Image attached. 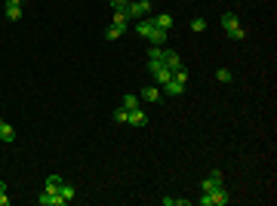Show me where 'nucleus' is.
Segmentation results:
<instances>
[{"mask_svg":"<svg viewBox=\"0 0 277 206\" xmlns=\"http://www.w3.org/2000/svg\"><path fill=\"white\" fill-rule=\"evenodd\" d=\"M126 16H130V22H138V19H145V16H151V0H130L123 9Z\"/></svg>","mask_w":277,"mask_h":206,"instance_id":"obj_1","label":"nucleus"},{"mask_svg":"<svg viewBox=\"0 0 277 206\" xmlns=\"http://www.w3.org/2000/svg\"><path fill=\"white\" fill-rule=\"evenodd\" d=\"M34 200H37L40 206H65V200H62V194H59V191H46V188H43Z\"/></svg>","mask_w":277,"mask_h":206,"instance_id":"obj_2","label":"nucleus"},{"mask_svg":"<svg viewBox=\"0 0 277 206\" xmlns=\"http://www.w3.org/2000/svg\"><path fill=\"white\" fill-rule=\"evenodd\" d=\"M138 99L148 102V105H157V102H164V89H160L157 83H151V86H145L142 93H138Z\"/></svg>","mask_w":277,"mask_h":206,"instance_id":"obj_3","label":"nucleus"},{"mask_svg":"<svg viewBox=\"0 0 277 206\" xmlns=\"http://www.w3.org/2000/svg\"><path fill=\"white\" fill-rule=\"evenodd\" d=\"M222 169H210V176L203 179V185H200V191L203 194H210V191H216V188H222Z\"/></svg>","mask_w":277,"mask_h":206,"instance_id":"obj_4","label":"nucleus"},{"mask_svg":"<svg viewBox=\"0 0 277 206\" xmlns=\"http://www.w3.org/2000/svg\"><path fill=\"white\" fill-rule=\"evenodd\" d=\"M185 86H188V83H182V80H176V77H172V80H166V83L160 86V89H164V96L176 99V96H185Z\"/></svg>","mask_w":277,"mask_h":206,"instance_id":"obj_5","label":"nucleus"},{"mask_svg":"<svg viewBox=\"0 0 277 206\" xmlns=\"http://www.w3.org/2000/svg\"><path fill=\"white\" fill-rule=\"evenodd\" d=\"M210 203H213V206H228V203H231L225 185H222V188H216V191H210Z\"/></svg>","mask_w":277,"mask_h":206,"instance_id":"obj_6","label":"nucleus"},{"mask_svg":"<svg viewBox=\"0 0 277 206\" xmlns=\"http://www.w3.org/2000/svg\"><path fill=\"white\" fill-rule=\"evenodd\" d=\"M151 31H154L151 16H145V19H138V22H136V34H138V37H145V40H148V34H151Z\"/></svg>","mask_w":277,"mask_h":206,"instance_id":"obj_7","label":"nucleus"},{"mask_svg":"<svg viewBox=\"0 0 277 206\" xmlns=\"http://www.w3.org/2000/svg\"><path fill=\"white\" fill-rule=\"evenodd\" d=\"M164 65L169 68V71H179V68H182L179 52H176V50H166V52H164Z\"/></svg>","mask_w":277,"mask_h":206,"instance_id":"obj_8","label":"nucleus"},{"mask_svg":"<svg viewBox=\"0 0 277 206\" xmlns=\"http://www.w3.org/2000/svg\"><path fill=\"white\" fill-rule=\"evenodd\" d=\"M166 37H169V31L154 28L151 34H148V43H151V47H166Z\"/></svg>","mask_w":277,"mask_h":206,"instance_id":"obj_9","label":"nucleus"},{"mask_svg":"<svg viewBox=\"0 0 277 206\" xmlns=\"http://www.w3.org/2000/svg\"><path fill=\"white\" fill-rule=\"evenodd\" d=\"M151 22H154V28H160V31L172 28V16L169 13H157V16H151Z\"/></svg>","mask_w":277,"mask_h":206,"instance_id":"obj_10","label":"nucleus"},{"mask_svg":"<svg viewBox=\"0 0 277 206\" xmlns=\"http://www.w3.org/2000/svg\"><path fill=\"white\" fill-rule=\"evenodd\" d=\"M0 142H6V145H13V142H16V129L9 127L6 120H0Z\"/></svg>","mask_w":277,"mask_h":206,"instance_id":"obj_11","label":"nucleus"},{"mask_svg":"<svg viewBox=\"0 0 277 206\" xmlns=\"http://www.w3.org/2000/svg\"><path fill=\"white\" fill-rule=\"evenodd\" d=\"M145 123H148V117H145V111H142V108L130 111V120H126V127H145Z\"/></svg>","mask_w":277,"mask_h":206,"instance_id":"obj_12","label":"nucleus"},{"mask_svg":"<svg viewBox=\"0 0 277 206\" xmlns=\"http://www.w3.org/2000/svg\"><path fill=\"white\" fill-rule=\"evenodd\" d=\"M222 28H225V34H231L234 28H240V19L234 13H222Z\"/></svg>","mask_w":277,"mask_h":206,"instance_id":"obj_13","label":"nucleus"},{"mask_svg":"<svg viewBox=\"0 0 277 206\" xmlns=\"http://www.w3.org/2000/svg\"><path fill=\"white\" fill-rule=\"evenodd\" d=\"M59 194H62V200H65V203H71V200H74V185H71V181H62Z\"/></svg>","mask_w":277,"mask_h":206,"instance_id":"obj_14","label":"nucleus"},{"mask_svg":"<svg viewBox=\"0 0 277 206\" xmlns=\"http://www.w3.org/2000/svg\"><path fill=\"white\" fill-rule=\"evenodd\" d=\"M114 25H117V28H123V31H126V25H130V16H126V13H123V9H114Z\"/></svg>","mask_w":277,"mask_h":206,"instance_id":"obj_15","label":"nucleus"},{"mask_svg":"<svg viewBox=\"0 0 277 206\" xmlns=\"http://www.w3.org/2000/svg\"><path fill=\"white\" fill-rule=\"evenodd\" d=\"M123 108H126V111L142 108V99H138V96H123Z\"/></svg>","mask_w":277,"mask_h":206,"instance_id":"obj_16","label":"nucleus"},{"mask_svg":"<svg viewBox=\"0 0 277 206\" xmlns=\"http://www.w3.org/2000/svg\"><path fill=\"white\" fill-rule=\"evenodd\" d=\"M188 28H191L194 34H203V31H206V19H200V16H197V19H191V25H188Z\"/></svg>","mask_w":277,"mask_h":206,"instance_id":"obj_17","label":"nucleus"},{"mask_svg":"<svg viewBox=\"0 0 277 206\" xmlns=\"http://www.w3.org/2000/svg\"><path fill=\"white\" fill-rule=\"evenodd\" d=\"M216 80H219V83H231V80H234V74H231L228 68H219V71H216Z\"/></svg>","mask_w":277,"mask_h":206,"instance_id":"obj_18","label":"nucleus"},{"mask_svg":"<svg viewBox=\"0 0 277 206\" xmlns=\"http://www.w3.org/2000/svg\"><path fill=\"white\" fill-rule=\"evenodd\" d=\"M62 181H65L62 176H50V179H46V191H59V188H62Z\"/></svg>","mask_w":277,"mask_h":206,"instance_id":"obj_19","label":"nucleus"},{"mask_svg":"<svg viewBox=\"0 0 277 206\" xmlns=\"http://www.w3.org/2000/svg\"><path fill=\"white\" fill-rule=\"evenodd\" d=\"M126 120H130V111H126V108L120 105L117 111H114V123H123V127H126Z\"/></svg>","mask_w":277,"mask_h":206,"instance_id":"obj_20","label":"nucleus"},{"mask_svg":"<svg viewBox=\"0 0 277 206\" xmlns=\"http://www.w3.org/2000/svg\"><path fill=\"white\" fill-rule=\"evenodd\" d=\"M117 37H123V28H117V25L105 28V40H117Z\"/></svg>","mask_w":277,"mask_h":206,"instance_id":"obj_21","label":"nucleus"},{"mask_svg":"<svg viewBox=\"0 0 277 206\" xmlns=\"http://www.w3.org/2000/svg\"><path fill=\"white\" fill-rule=\"evenodd\" d=\"M6 19L9 22H19L22 19V6H6Z\"/></svg>","mask_w":277,"mask_h":206,"instance_id":"obj_22","label":"nucleus"},{"mask_svg":"<svg viewBox=\"0 0 277 206\" xmlns=\"http://www.w3.org/2000/svg\"><path fill=\"white\" fill-rule=\"evenodd\" d=\"M228 37H231V40H247V28H234Z\"/></svg>","mask_w":277,"mask_h":206,"instance_id":"obj_23","label":"nucleus"},{"mask_svg":"<svg viewBox=\"0 0 277 206\" xmlns=\"http://www.w3.org/2000/svg\"><path fill=\"white\" fill-rule=\"evenodd\" d=\"M0 206H9V197H6V181H0Z\"/></svg>","mask_w":277,"mask_h":206,"instance_id":"obj_24","label":"nucleus"},{"mask_svg":"<svg viewBox=\"0 0 277 206\" xmlns=\"http://www.w3.org/2000/svg\"><path fill=\"white\" fill-rule=\"evenodd\" d=\"M108 3H111V9H126L130 0H108Z\"/></svg>","mask_w":277,"mask_h":206,"instance_id":"obj_25","label":"nucleus"},{"mask_svg":"<svg viewBox=\"0 0 277 206\" xmlns=\"http://www.w3.org/2000/svg\"><path fill=\"white\" fill-rule=\"evenodd\" d=\"M160 203L164 206H179V197H160Z\"/></svg>","mask_w":277,"mask_h":206,"instance_id":"obj_26","label":"nucleus"},{"mask_svg":"<svg viewBox=\"0 0 277 206\" xmlns=\"http://www.w3.org/2000/svg\"><path fill=\"white\" fill-rule=\"evenodd\" d=\"M197 203H200V206H213V203H210V194H200Z\"/></svg>","mask_w":277,"mask_h":206,"instance_id":"obj_27","label":"nucleus"},{"mask_svg":"<svg viewBox=\"0 0 277 206\" xmlns=\"http://www.w3.org/2000/svg\"><path fill=\"white\" fill-rule=\"evenodd\" d=\"M6 6H22V0H6Z\"/></svg>","mask_w":277,"mask_h":206,"instance_id":"obj_28","label":"nucleus"},{"mask_svg":"<svg viewBox=\"0 0 277 206\" xmlns=\"http://www.w3.org/2000/svg\"><path fill=\"white\" fill-rule=\"evenodd\" d=\"M0 120H3V117H0Z\"/></svg>","mask_w":277,"mask_h":206,"instance_id":"obj_29","label":"nucleus"}]
</instances>
